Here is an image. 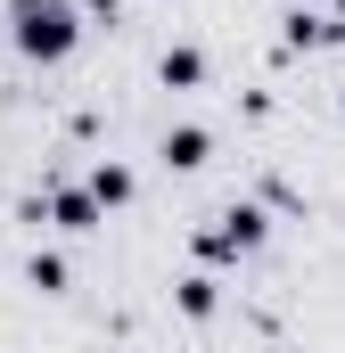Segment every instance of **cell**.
Masks as SVG:
<instances>
[{"instance_id": "1", "label": "cell", "mask_w": 345, "mask_h": 353, "mask_svg": "<svg viewBox=\"0 0 345 353\" xmlns=\"http://www.w3.org/2000/svg\"><path fill=\"white\" fill-rule=\"evenodd\" d=\"M0 25L17 33V50H25L33 66H58V58H75V41H83L75 0H8V8H0Z\"/></svg>"}, {"instance_id": "2", "label": "cell", "mask_w": 345, "mask_h": 353, "mask_svg": "<svg viewBox=\"0 0 345 353\" xmlns=\"http://www.w3.org/2000/svg\"><path fill=\"white\" fill-rule=\"evenodd\" d=\"M263 230H271V222H263V205H247V197H239V205H222V214L197 230V255H214V263H230V255H255V247H263Z\"/></svg>"}, {"instance_id": "3", "label": "cell", "mask_w": 345, "mask_h": 353, "mask_svg": "<svg viewBox=\"0 0 345 353\" xmlns=\"http://www.w3.org/2000/svg\"><path fill=\"white\" fill-rule=\"evenodd\" d=\"M33 214H50V222H58V230H75V239H83V230H99V205H90V189H50Z\"/></svg>"}, {"instance_id": "4", "label": "cell", "mask_w": 345, "mask_h": 353, "mask_svg": "<svg viewBox=\"0 0 345 353\" xmlns=\"http://www.w3.org/2000/svg\"><path fill=\"white\" fill-rule=\"evenodd\" d=\"M279 41H288V50H329V41H345V33H337V17L288 8V17H279Z\"/></svg>"}, {"instance_id": "5", "label": "cell", "mask_w": 345, "mask_h": 353, "mask_svg": "<svg viewBox=\"0 0 345 353\" xmlns=\"http://www.w3.org/2000/svg\"><path fill=\"white\" fill-rule=\"evenodd\" d=\"M206 157H214V132H206V123H172L165 132V165L172 173H197Z\"/></svg>"}, {"instance_id": "6", "label": "cell", "mask_w": 345, "mask_h": 353, "mask_svg": "<svg viewBox=\"0 0 345 353\" xmlns=\"http://www.w3.org/2000/svg\"><path fill=\"white\" fill-rule=\"evenodd\" d=\"M157 74H165V90H197V83H206V50H189V41H181V50L157 58Z\"/></svg>"}, {"instance_id": "7", "label": "cell", "mask_w": 345, "mask_h": 353, "mask_svg": "<svg viewBox=\"0 0 345 353\" xmlns=\"http://www.w3.org/2000/svg\"><path fill=\"white\" fill-rule=\"evenodd\" d=\"M172 296H181V312H189V321H214V304H222V288H214V271H189V279H181Z\"/></svg>"}, {"instance_id": "8", "label": "cell", "mask_w": 345, "mask_h": 353, "mask_svg": "<svg viewBox=\"0 0 345 353\" xmlns=\"http://www.w3.org/2000/svg\"><path fill=\"white\" fill-rule=\"evenodd\" d=\"M124 197H132V173H124V165H90V205H99V214L124 205Z\"/></svg>"}, {"instance_id": "9", "label": "cell", "mask_w": 345, "mask_h": 353, "mask_svg": "<svg viewBox=\"0 0 345 353\" xmlns=\"http://www.w3.org/2000/svg\"><path fill=\"white\" fill-rule=\"evenodd\" d=\"M25 279H33L41 296H58V288H66V255H41V247H33V263H25Z\"/></svg>"}, {"instance_id": "10", "label": "cell", "mask_w": 345, "mask_h": 353, "mask_svg": "<svg viewBox=\"0 0 345 353\" xmlns=\"http://www.w3.org/2000/svg\"><path fill=\"white\" fill-rule=\"evenodd\" d=\"M75 17H124V0H75Z\"/></svg>"}, {"instance_id": "11", "label": "cell", "mask_w": 345, "mask_h": 353, "mask_svg": "<svg viewBox=\"0 0 345 353\" xmlns=\"http://www.w3.org/2000/svg\"><path fill=\"white\" fill-rule=\"evenodd\" d=\"M337 33H345V0H337Z\"/></svg>"}]
</instances>
